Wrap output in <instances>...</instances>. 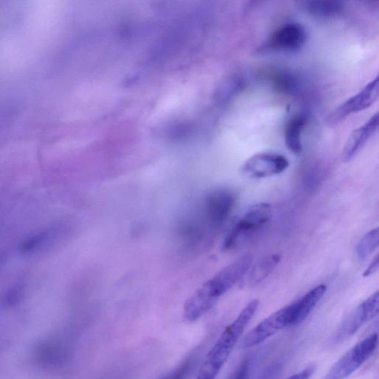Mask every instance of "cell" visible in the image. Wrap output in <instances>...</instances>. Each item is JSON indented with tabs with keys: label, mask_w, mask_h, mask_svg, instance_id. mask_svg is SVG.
<instances>
[{
	"label": "cell",
	"mask_w": 379,
	"mask_h": 379,
	"mask_svg": "<svg viewBox=\"0 0 379 379\" xmlns=\"http://www.w3.org/2000/svg\"><path fill=\"white\" fill-rule=\"evenodd\" d=\"M378 127V114L376 113L364 125L358 127L347 139L342 152L345 162L351 161L365 147Z\"/></svg>",
	"instance_id": "cell-11"
},
{
	"label": "cell",
	"mask_w": 379,
	"mask_h": 379,
	"mask_svg": "<svg viewBox=\"0 0 379 379\" xmlns=\"http://www.w3.org/2000/svg\"><path fill=\"white\" fill-rule=\"evenodd\" d=\"M235 202L236 198L230 191L215 190L205 196L198 213L190 216V221L203 234L205 228L216 230L231 215Z\"/></svg>",
	"instance_id": "cell-3"
},
{
	"label": "cell",
	"mask_w": 379,
	"mask_h": 379,
	"mask_svg": "<svg viewBox=\"0 0 379 379\" xmlns=\"http://www.w3.org/2000/svg\"><path fill=\"white\" fill-rule=\"evenodd\" d=\"M281 256L276 254L269 256L258 261L249 270L247 282L248 285H256L262 283L270 275L281 261Z\"/></svg>",
	"instance_id": "cell-14"
},
{
	"label": "cell",
	"mask_w": 379,
	"mask_h": 379,
	"mask_svg": "<svg viewBox=\"0 0 379 379\" xmlns=\"http://www.w3.org/2000/svg\"><path fill=\"white\" fill-rule=\"evenodd\" d=\"M327 291V286L318 285L307 293L298 301L290 305L291 312V327L300 325L320 302Z\"/></svg>",
	"instance_id": "cell-12"
},
{
	"label": "cell",
	"mask_w": 379,
	"mask_h": 379,
	"mask_svg": "<svg viewBox=\"0 0 379 379\" xmlns=\"http://www.w3.org/2000/svg\"><path fill=\"white\" fill-rule=\"evenodd\" d=\"M254 256L247 254L227 265L205 283L194 294L199 300L213 307L218 299L234 287L252 267Z\"/></svg>",
	"instance_id": "cell-2"
},
{
	"label": "cell",
	"mask_w": 379,
	"mask_h": 379,
	"mask_svg": "<svg viewBox=\"0 0 379 379\" xmlns=\"http://www.w3.org/2000/svg\"><path fill=\"white\" fill-rule=\"evenodd\" d=\"M377 346L376 334L365 338L339 359L323 379H346L371 357Z\"/></svg>",
	"instance_id": "cell-5"
},
{
	"label": "cell",
	"mask_w": 379,
	"mask_h": 379,
	"mask_svg": "<svg viewBox=\"0 0 379 379\" xmlns=\"http://www.w3.org/2000/svg\"><path fill=\"white\" fill-rule=\"evenodd\" d=\"M379 232L378 228L366 234L358 243L356 252L359 258L365 259L371 256L378 247Z\"/></svg>",
	"instance_id": "cell-18"
},
{
	"label": "cell",
	"mask_w": 379,
	"mask_h": 379,
	"mask_svg": "<svg viewBox=\"0 0 379 379\" xmlns=\"http://www.w3.org/2000/svg\"><path fill=\"white\" fill-rule=\"evenodd\" d=\"M65 355L63 346L56 340L46 341L37 348V356L39 362L54 365L61 361Z\"/></svg>",
	"instance_id": "cell-15"
},
{
	"label": "cell",
	"mask_w": 379,
	"mask_h": 379,
	"mask_svg": "<svg viewBox=\"0 0 379 379\" xmlns=\"http://www.w3.org/2000/svg\"><path fill=\"white\" fill-rule=\"evenodd\" d=\"M291 313L290 305L286 306L273 314L257 325L249 332L243 341V349L258 345L271 338L283 329L291 327Z\"/></svg>",
	"instance_id": "cell-8"
},
{
	"label": "cell",
	"mask_w": 379,
	"mask_h": 379,
	"mask_svg": "<svg viewBox=\"0 0 379 379\" xmlns=\"http://www.w3.org/2000/svg\"><path fill=\"white\" fill-rule=\"evenodd\" d=\"M378 77H376L362 91L337 107L329 116V123L336 124L341 122L348 116L370 107L378 98Z\"/></svg>",
	"instance_id": "cell-9"
},
{
	"label": "cell",
	"mask_w": 379,
	"mask_h": 379,
	"mask_svg": "<svg viewBox=\"0 0 379 379\" xmlns=\"http://www.w3.org/2000/svg\"><path fill=\"white\" fill-rule=\"evenodd\" d=\"M303 8L314 16L331 17L342 12L343 3L339 1H312L305 3Z\"/></svg>",
	"instance_id": "cell-16"
},
{
	"label": "cell",
	"mask_w": 379,
	"mask_h": 379,
	"mask_svg": "<svg viewBox=\"0 0 379 379\" xmlns=\"http://www.w3.org/2000/svg\"><path fill=\"white\" fill-rule=\"evenodd\" d=\"M378 257H379L378 254H377L373 259L371 265H369L368 267L366 269L363 274L365 277L370 276L374 274L378 270V267H379Z\"/></svg>",
	"instance_id": "cell-21"
},
{
	"label": "cell",
	"mask_w": 379,
	"mask_h": 379,
	"mask_svg": "<svg viewBox=\"0 0 379 379\" xmlns=\"http://www.w3.org/2000/svg\"><path fill=\"white\" fill-rule=\"evenodd\" d=\"M378 291L366 299L348 314L336 331L334 341L342 342L353 336L369 321L372 320L378 314Z\"/></svg>",
	"instance_id": "cell-6"
},
{
	"label": "cell",
	"mask_w": 379,
	"mask_h": 379,
	"mask_svg": "<svg viewBox=\"0 0 379 379\" xmlns=\"http://www.w3.org/2000/svg\"><path fill=\"white\" fill-rule=\"evenodd\" d=\"M289 165L288 159L282 154L259 153L247 159L241 167V172L248 178H263L283 173Z\"/></svg>",
	"instance_id": "cell-7"
},
{
	"label": "cell",
	"mask_w": 379,
	"mask_h": 379,
	"mask_svg": "<svg viewBox=\"0 0 379 379\" xmlns=\"http://www.w3.org/2000/svg\"><path fill=\"white\" fill-rule=\"evenodd\" d=\"M249 371V362L245 361L236 369L230 379H246Z\"/></svg>",
	"instance_id": "cell-20"
},
{
	"label": "cell",
	"mask_w": 379,
	"mask_h": 379,
	"mask_svg": "<svg viewBox=\"0 0 379 379\" xmlns=\"http://www.w3.org/2000/svg\"><path fill=\"white\" fill-rule=\"evenodd\" d=\"M198 356V351H194L172 371L158 379H186L195 368Z\"/></svg>",
	"instance_id": "cell-17"
},
{
	"label": "cell",
	"mask_w": 379,
	"mask_h": 379,
	"mask_svg": "<svg viewBox=\"0 0 379 379\" xmlns=\"http://www.w3.org/2000/svg\"><path fill=\"white\" fill-rule=\"evenodd\" d=\"M305 116H297L289 122L285 129V141L289 151L295 154L303 152L302 133L306 125Z\"/></svg>",
	"instance_id": "cell-13"
},
{
	"label": "cell",
	"mask_w": 379,
	"mask_h": 379,
	"mask_svg": "<svg viewBox=\"0 0 379 379\" xmlns=\"http://www.w3.org/2000/svg\"><path fill=\"white\" fill-rule=\"evenodd\" d=\"M306 41L307 33L302 25L287 23L273 33L264 48L273 52H295L304 46Z\"/></svg>",
	"instance_id": "cell-10"
},
{
	"label": "cell",
	"mask_w": 379,
	"mask_h": 379,
	"mask_svg": "<svg viewBox=\"0 0 379 379\" xmlns=\"http://www.w3.org/2000/svg\"><path fill=\"white\" fill-rule=\"evenodd\" d=\"M272 216V208L269 204L259 203L249 208L228 232L223 245V250H232L243 238L256 232L270 221Z\"/></svg>",
	"instance_id": "cell-4"
},
{
	"label": "cell",
	"mask_w": 379,
	"mask_h": 379,
	"mask_svg": "<svg viewBox=\"0 0 379 379\" xmlns=\"http://www.w3.org/2000/svg\"><path fill=\"white\" fill-rule=\"evenodd\" d=\"M315 371L314 365H309L303 371L289 377L287 379H310Z\"/></svg>",
	"instance_id": "cell-19"
},
{
	"label": "cell",
	"mask_w": 379,
	"mask_h": 379,
	"mask_svg": "<svg viewBox=\"0 0 379 379\" xmlns=\"http://www.w3.org/2000/svg\"><path fill=\"white\" fill-rule=\"evenodd\" d=\"M257 299L247 304L235 320L224 331L207 354L196 379H215L230 357L239 338L258 310Z\"/></svg>",
	"instance_id": "cell-1"
}]
</instances>
